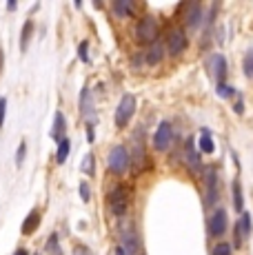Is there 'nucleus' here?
<instances>
[{
  "label": "nucleus",
  "instance_id": "1",
  "mask_svg": "<svg viewBox=\"0 0 253 255\" xmlns=\"http://www.w3.org/2000/svg\"><path fill=\"white\" fill-rule=\"evenodd\" d=\"M129 200H131L129 189H126L125 184H116L114 189L109 191V195H107V207H109L111 215L123 218L126 213V209H129Z\"/></svg>",
  "mask_w": 253,
  "mask_h": 255
},
{
  "label": "nucleus",
  "instance_id": "2",
  "mask_svg": "<svg viewBox=\"0 0 253 255\" xmlns=\"http://www.w3.org/2000/svg\"><path fill=\"white\" fill-rule=\"evenodd\" d=\"M160 36V22L155 16H142L135 24V40L140 45H153Z\"/></svg>",
  "mask_w": 253,
  "mask_h": 255
},
{
  "label": "nucleus",
  "instance_id": "3",
  "mask_svg": "<svg viewBox=\"0 0 253 255\" xmlns=\"http://www.w3.org/2000/svg\"><path fill=\"white\" fill-rule=\"evenodd\" d=\"M129 162H131V158H129L126 146H123V144L111 146L109 155H107V166H109L111 173L114 175H125L126 169H129Z\"/></svg>",
  "mask_w": 253,
  "mask_h": 255
},
{
  "label": "nucleus",
  "instance_id": "4",
  "mask_svg": "<svg viewBox=\"0 0 253 255\" xmlns=\"http://www.w3.org/2000/svg\"><path fill=\"white\" fill-rule=\"evenodd\" d=\"M135 105H138V100H135L133 93H125V96L120 98L118 109H116V118H114L118 129H123V127H126L131 122V118L135 114Z\"/></svg>",
  "mask_w": 253,
  "mask_h": 255
},
{
  "label": "nucleus",
  "instance_id": "5",
  "mask_svg": "<svg viewBox=\"0 0 253 255\" xmlns=\"http://www.w3.org/2000/svg\"><path fill=\"white\" fill-rule=\"evenodd\" d=\"M207 229H209V235L216 240H220L222 235L229 231V215L225 209H213V213L209 215V222H207Z\"/></svg>",
  "mask_w": 253,
  "mask_h": 255
},
{
  "label": "nucleus",
  "instance_id": "6",
  "mask_svg": "<svg viewBox=\"0 0 253 255\" xmlns=\"http://www.w3.org/2000/svg\"><path fill=\"white\" fill-rule=\"evenodd\" d=\"M204 184H207V207H213L220 195V178H218V166L204 169Z\"/></svg>",
  "mask_w": 253,
  "mask_h": 255
},
{
  "label": "nucleus",
  "instance_id": "7",
  "mask_svg": "<svg viewBox=\"0 0 253 255\" xmlns=\"http://www.w3.org/2000/svg\"><path fill=\"white\" fill-rule=\"evenodd\" d=\"M171 142H173V127H171V122L164 120V122H160L153 133V149L164 153V151H169Z\"/></svg>",
  "mask_w": 253,
  "mask_h": 255
},
{
  "label": "nucleus",
  "instance_id": "8",
  "mask_svg": "<svg viewBox=\"0 0 253 255\" xmlns=\"http://www.w3.org/2000/svg\"><path fill=\"white\" fill-rule=\"evenodd\" d=\"M138 249H140L138 233L133 229H126L120 235V244L116 247V255H138Z\"/></svg>",
  "mask_w": 253,
  "mask_h": 255
},
{
  "label": "nucleus",
  "instance_id": "9",
  "mask_svg": "<svg viewBox=\"0 0 253 255\" xmlns=\"http://www.w3.org/2000/svg\"><path fill=\"white\" fill-rule=\"evenodd\" d=\"M187 47H189V38H187V33H184V29L182 27L171 29L167 36V51L171 53V56H180Z\"/></svg>",
  "mask_w": 253,
  "mask_h": 255
},
{
  "label": "nucleus",
  "instance_id": "10",
  "mask_svg": "<svg viewBox=\"0 0 253 255\" xmlns=\"http://www.w3.org/2000/svg\"><path fill=\"white\" fill-rule=\"evenodd\" d=\"M202 153L196 149V144H193V140H187V144H184V162L187 166L193 171V173H200L202 171Z\"/></svg>",
  "mask_w": 253,
  "mask_h": 255
},
{
  "label": "nucleus",
  "instance_id": "11",
  "mask_svg": "<svg viewBox=\"0 0 253 255\" xmlns=\"http://www.w3.org/2000/svg\"><path fill=\"white\" fill-rule=\"evenodd\" d=\"M209 71L216 76L218 85H220V82H227V60H225L222 53L211 56V60H209Z\"/></svg>",
  "mask_w": 253,
  "mask_h": 255
},
{
  "label": "nucleus",
  "instance_id": "12",
  "mask_svg": "<svg viewBox=\"0 0 253 255\" xmlns=\"http://www.w3.org/2000/svg\"><path fill=\"white\" fill-rule=\"evenodd\" d=\"M65 129H67V120L65 116H62V111H56V116H53V127H51V140L60 142L65 140Z\"/></svg>",
  "mask_w": 253,
  "mask_h": 255
},
{
  "label": "nucleus",
  "instance_id": "13",
  "mask_svg": "<svg viewBox=\"0 0 253 255\" xmlns=\"http://www.w3.org/2000/svg\"><path fill=\"white\" fill-rule=\"evenodd\" d=\"M40 211L38 209H31L29 211V215L25 218V222H22V227H20V231H22V235H31L33 231H36L38 227H40Z\"/></svg>",
  "mask_w": 253,
  "mask_h": 255
},
{
  "label": "nucleus",
  "instance_id": "14",
  "mask_svg": "<svg viewBox=\"0 0 253 255\" xmlns=\"http://www.w3.org/2000/svg\"><path fill=\"white\" fill-rule=\"evenodd\" d=\"M162 58H164V47L160 45V42H153V45L149 47V51L144 53V60H147V65H151V67H155L158 62H162Z\"/></svg>",
  "mask_w": 253,
  "mask_h": 255
},
{
  "label": "nucleus",
  "instance_id": "15",
  "mask_svg": "<svg viewBox=\"0 0 253 255\" xmlns=\"http://www.w3.org/2000/svg\"><path fill=\"white\" fill-rule=\"evenodd\" d=\"M135 11V4L131 0H116L114 2V13L118 18H131Z\"/></svg>",
  "mask_w": 253,
  "mask_h": 255
},
{
  "label": "nucleus",
  "instance_id": "16",
  "mask_svg": "<svg viewBox=\"0 0 253 255\" xmlns=\"http://www.w3.org/2000/svg\"><path fill=\"white\" fill-rule=\"evenodd\" d=\"M198 149H200V153H204V155H209V153H213V151H216L213 135H211V131H209V129L200 131V142H198Z\"/></svg>",
  "mask_w": 253,
  "mask_h": 255
},
{
  "label": "nucleus",
  "instance_id": "17",
  "mask_svg": "<svg viewBox=\"0 0 253 255\" xmlns=\"http://www.w3.org/2000/svg\"><path fill=\"white\" fill-rule=\"evenodd\" d=\"M231 191H233V207H236L238 213H242V211H245V198H242V184L238 178L233 180Z\"/></svg>",
  "mask_w": 253,
  "mask_h": 255
},
{
  "label": "nucleus",
  "instance_id": "18",
  "mask_svg": "<svg viewBox=\"0 0 253 255\" xmlns=\"http://www.w3.org/2000/svg\"><path fill=\"white\" fill-rule=\"evenodd\" d=\"M33 36V20H27L22 24V31H20V51L25 53L29 49V40H31Z\"/></svg>",
  "mask_w": 253,
  "mask_h": 255
},
{
  "label": "nucleus",
  "instance_id": "19",
  "mask_svg": "<svg viewBox=\"0 0 253 255\" xmlns=\"http://www.w3.org/2000/svg\"><path fill=\"white\" fill-rule=\"evenodd\" d=\"M236 224L240 227V231H242V235H245V240L253 233V224H251V213H249V211H242L240 220H238Z\"/></svg>",
  "mask_w": 253,
  "mask_h": 255
},
{
  "label": "nucleus",
  "instance_id": "20",
  "mask_svg": "<svg viewBox=\"0 0 253 255\" xmlns=\"http://www.w3.org/2000/svg\"><path fill=\"white\" fill-rule=\"evenodd\" d=\"M202 18V4H189V13H187V24L189 27H198Z\"/></svg>",
  "mask_w": 253,
  "mask_h": 255
},
{
  "label": "nucleus",
  "instance_id": "21",
  "mask_svg": "<svg viewBox=\"0 0 253 255\" xmlns=\"http://www.w3.org/2000/svg\"><path fill=\"white\" fill-rule=\"evenodd\" d=\"M69 151H71V140L69 138H65V140H60L58 142V151H56V160L58 162H67V158H69Z\"/></svg>",
  "mask_w": 253,
  "mask_h": 255
},
{
  "label": "nucleus",
  "instance_id": "22",
  "mask_svg": "<svg viewBox=\"0 0 253 255\" xmlns=\"http://www.w3.org/2000/svg\"><path fill=\"white\" fill-rule=\"evenodd\" d=\"M211 255H233V247L229 242H222L220 240V242L211 249Z\"/></svg>",
  "mask_w": 253,
  "mask_h": 255
},
{
  "label": "nucleus",
  "instance_id": "23",
  "mask_svg": "<svg viewBox=\"0 0 253 255\" xmlns=\"http://www.w3.org/2000/svg\"><path fill=\"white\" fill-rule=\"evenodd\" d=\"M242 69H245L247 78H253V49L245 53V60H242Z\"/></svg>",
  "mask_w": 253,
  "mask_h": 255
},
{
  "label": "nucleus",
  "instance_id": "24",
  "mask_svg": "<svg viewBox=\"0 0 253 255\" xmlns=\"http://www.w3.org/2000/svg\"><path fill=\"white\" fill-rule=\"evenodd\" d=\"M47 251L53 253V255H62L60 244H58V235H56V233H51V235H49V240H47Z\"/></svg>",
  "mask_w": 253,
  "mask_h": 255
},
{
  "label": "nucleus",
  "instance_id": "25",
  "mask_svg": "<svg viewBox=\"0 0 253 255\" xmlns=\"http://www.w3.org/2000/svg\"><path fill=\"white\" fill-rule=\"evenodd\" d=\"M78 58H80L82 62H89V42L82 40L80 45H78Z\"/></svg>",
  "mask_w": 253,
  "mask_h": 255
},
{
  "label": "nucleus",
  "instance_id": "26",
  "mask_svg": "<svg viewBox=\"0 0 253 255\" xmlns=\"http://www.w3.org/2000/svg\"><path fill=\"white\" fill-rule=\"evenodd\" d=\"M218 96H220V98H231V96H236V91H233L231 85L220 82V85H218Z\"/></svg>",
  "mask_w": 253,
  "mask_h": 255
},
{
  "label": "nucleus",
  "instance_id": "27",
  "mask_svg": "<svg viewBox=\"0 0 253 255\" xmlns=\"http://www.w3.org/2000/svg\"><path fill=\"white\" fill-rule=\"evenodd\" d=\"M94 153H87L85 160H82V171H87L89 175H94Z\"/></svg>",
  "mask_w": 253,
  "mask_h": 255
},
{
  "label": "nucleus",
  "instance_id": "28",
  "mask_svg": "<svg viewBox=\"0 0 253 255\" xmlns=\"http://www.w3.org/2000/svg\"><path fill=\"white\" fill-rule=\"evenodd\" d=\"M25 155H27V142H20L18 153H16V166H22V162H25Z\"/></svg>",
  "mask_w": 253,
  "mask_h": 255
},
{
  "label": "nucleus",
  "instance_id": "29",
  "mask_svg": "<svg viewBox=\"0 0 253 255\" xmlns=\"http://www.w3.org/2000/svg\"><path fill=\"white\" fill-rule=\"evenodd\" d=\"M80 198H82V202H89L91 200V189L87 182H80Z\"/></svg>",
  "mask_w": 253,
  "mask_h": 255
},
{
  "label": "nucleus",
  "instance_id": "30",
  "mask_svg": "<svg viewBox=\"0 0 253 255\" xmlns=\"http://www.w3.org/2000/svg\"><path fill=\"white\" fill-rule=\"evenodd\" d=\"M4 116H7V98H0V129L4 125Z\"/></svg>",
  "mask_w": 253,
  "mask_h": 255
},
{
  "label": "nucleus",
  "instance_id": "31",
  "mask_svg": "<svg viewBox=\"0 0 253 255\" xmlns=\"http://www.w3.org/2000/svg\"><path fill=\"white\" fill-rule=\"evenodd\" d=\"M74 255H94V253H91L87 247H76L74 249Z\"/></svg>",
  "mask_w": 253,
  "mask_h": 255
},
{
  "label": "nucleus",
  "instance_id": "32",
  "mask_svg": "<svg viewBox=\"0 0 253 255\" xmlns=\"http://www.w3.org/2000/svg\"><path fill=\"white\" fill-rule=\"evenodd\" d=\"M233 111H236V114H245V105H242L240 98H238V102L233 105Z\"/></svg>",
  "mask_w": 253,
  "mask_h": 255
},
{
  "label": "nucleus",
  "instance_id": "33",
  "mask_svg": "<svg viewBox=\"0 0 253 255\" xmlns=\"http://www.w3.org/2000/svg\"><path fill=\"white\" fill-rule=\"evenodd\" d=\"M13 9H18V2H16V0H9V2H7V11H13Z\"/></svg>",
  "mask_w": 253,
  "mask_h": 255
},
{
  "label": "nucleus",
  "instance_id": "34",
  "mask_svg": "<svg viewBox=\"0 0 253 255\" xmlns=\"http://www.w3.org/2000/svg\"><path fill=\"white\" fill-rule=\"evenodd\" d=\"M2 67H4V53H2V45H0V76H2Z\"/></svg>",
  "mask_w": 253,
  "mask_h": 255
},
{
  "label": "nucleus",
  "instance_id": "35",
  "mask_svg": "<svg viewBox=\"0 0 253 255\" xmlns=\"http://www.w3.org/2000/svg\"><path fill=\"white\" fill-rule=\"evenodd\" d=\"M13 255H29V253L25 251V249H16V253H13Z\"/></svg>",
  "mask_w": 253,
  "mask_h": 255
}]
</instances>
